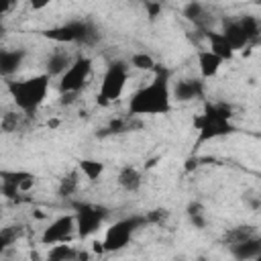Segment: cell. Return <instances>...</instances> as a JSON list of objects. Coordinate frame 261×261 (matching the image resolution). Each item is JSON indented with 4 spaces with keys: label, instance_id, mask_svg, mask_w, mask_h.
Instances as JSON below:
<instances>
[{
    "label": "cell",
    "instance_id": "6da1fadb",
    "mask_svg": "<svg viewBox=\"0 0 261 261\" xmlns=\"http://www.w3.org/2000/svg\"><path fill=\"white\" fill-rule=\"evenodd\" d=\"M155 75L151 84L143 86L130 96L128 114L130 116H157L171 110V88H169V69L163 65L153 67Z\"/></svg>",
    "mask_w": 261,
    "mask_h": 261
},
{
    "label": "cell",
    "instance_id": "7a4b0ae2",
    "mask_svg": "<svg viewBox=\"0 0 261 261\" xmlns=\"http://www.w3.org/2000/svg\"><path fill=\"white\" fill-rule=\"evenodd\" d=\"M230 116H232V108L224 102H206L204 104V112L194 116V128L198 130V139H196V149L212 139L218 137H226L230 133H234V126L230 124Z\"/></svg>",
    "mask_w": 261,
    "mask_h": 261
},
{
    "label": "cell",
    "instance_id": "3957f363",
    "mask_svg": "<svg viewBox=\"0 0 261 261\" xmlns=\"http://www.w3.org/2000/svg\"><path fill=\"white\" fill-rule=\"evenodd\" d=\"M47 92H49V75L47 73L33 75V77L20 80V82H8V94H10L12 102L16 104L18 110H22L29 116H33L37 112V108L47 98Z\"/></svg>",
    "mask_w": 261,
    "mask_h": 261
},
{
    "label": "cell",
    "instance_id": "277c9868",
    "mask_svg": "<svg viewBox=\"0 0 261 261\" xmlns=\"http://www.w3.org/2000/svg\"><path fill=\"white\" fill-rule=\"evenodd\" d=\"M126 80H128V65L124 61H120V59L110 61L106 71H104V77H102V84H100V92L96 96L98 104L100 106H108L110 102H116L124 92Z\"/></svg>",
    "mask_w": 261,
    "mask_h": 261
},
{
    "label": "cell",
    "instance_id": "5b68a950",
    "mask_svg": "<svg viewBox=\"0 0 261 261\" xmlns=\"http://www.w3.org/2000/svg\"><path fill=\"white\" fill-rule=\"evenodd\" d=\"M143 224H147V222H145V216H137V214H135V216H128V218L116 220L110 228H106V234H104V239H102L104 251H106V253H116V251L124 249V247L130 243L135 230L141 228Z\"/></svg>",
    "mask_w": 261,
    "mask_h": 261
},
{
    "label": "cell",
    "instance_id": "8992f818",
    "mask_svg": "<svg viewBox=\"0 0 261 261\" xmlns=\"http://www.w3.org/2000/svg\"><path fill=\"white\" fill-rule=\"evenodd\" d=\"M73 208H75V214H73L75 234L80 239L94 234L102 226L104 218L108 216V210L104 206H96V204H73Z\"/></svg>",
    "mask_w": 261,
    "mask_h": 261
},
{
    "label": "cell",
    "instance_id": "52a82bcc",
    "mask_svg": "<svg viewBox=\"0 0 261 261\" xmlns=\"http://www.w3.org/2000/svg\"><path fill=\"white\" fill-rule=\"evenodd\" d=\"M92 73V59L80 55L71 61V65L59 75V92H80Z\"/></svg>",
    "mask_w": 261,
    "mask_h": 261
},
{
    "label": "cell",
    "instance_id": "ba28073f",
    "mask_svg": "<svg viewBox=\"0 0 261 261\" xmlns=\"http://www.w3.org/2000/svg\"><path fill=\"white\" fill-rule=\"evenodd\" d=\"M90 24H92L90 20H69L61 27L41 31V35L45 39L55 41V43H80V45H84V39H86Z\"/></svg>",
    "mask_w": 261,
    "mask_h": 261
},
{
    "label": "cell",
    "instance_id": "9c48e42d",
    "mask_svg": "<svg viewBox=\"0 0 261 261\" xmlns=\"http://www.w3.org/2000/svg\"><path fill=\"white\" fill-rule=\"evenodd\" d=\"M75 232V218L73 214H63L55 218L41 234L43 245H53V243H67Z\"/></svg>",
    "mask_w": 261,
    "mask_h": 261
},
{
    "label": "cell",
    "instance_id": "30bf717a",
    "mask_svg": "<svg viewBox=\"0 0 261 261\" xmlns=\"http://www.w3.org/2000/svg\"><path fill=\"white\" fill-rule=\"evenodd\" d=\"M202 96H204V82L196 80V77L179 80V82H175V86L171 90V98H175L177 102H192Z\"/></svg>",
    "mask_w": 261,
    "mask_h": 261
},
{
    "label": "cell",
    "instance_id": "8fae6325",
    "mask_svg": "<svg viewBox=\"0 0 261 261\" xmlns=\"http://www.w3.org/2000/svg\"><path fill=\"white\" fill-rule=\"evenodd\" d=\"M228 251L237 261L259 259V255H261V237L253 234V237H249V239H245L237 245H228Z\"/></svg>",
    "mask_w": 261,
    "mask_h": 261
},
{
    "label": "cell",
    "instance_id": "7c38bea8",
    "mask_svg": "<svg viewBox=\"0 0 261 261\" xmlns=\"http://www.w3.org/2000/svg\"><path fill=\"white\" fill-rule=\"evenodd\" d=\"M27 57L24 49H0V75L8 77L16 73Z\"/></svg>",
    "mask_w": 261,
    "mask_h": 261
},
{
    "label": "cell",
    "instance_id": "4fadbf2b",
    "mask_svg": "<svg viewBox=\"0 0 261 261\" xmlns=\"http://www.w3.org/2000/svg\"><path fill=\"white\" fill-rule=\"evenodd\" d=\"M196 59H198V67H200V73H202L204 80L214 77L218 73L220 65H222V59L216 53H212L210 49H200L196 53Z\"/></svg>",
    "mask_w": 261,
    "mask_h": 261
},
{
    "label": "cell",
    "instance_id": "5bb4252c",
    "mask_svg": "<svg viewBox=\"0 0 261 261\" xmlns=\"http://www.w3.org/2000/svg\"><path fill=\"white\" fill-rule=\"evenodd\" d=\"M222 35L226 37V41L230 43V47L237 51V49H243L249 45V39L247 35L243 33L239 20H232V18H224L222 20Z\"/></svg>",
    "mask_w": 261,
    "mask_h": 261
},
{
    "label": "cell",
    "instance_id": "9a60e30c",
    "mask_svg": "<svg viewBox=\"0 0 261 261\" xmlns=\"http://www.w3.org/2000/svg\"><path fill=\"white\" fill-rule=\"evenodd\" d=\"M202 33H204V37H206L208 43H210V51L216 53L222 61H226V59H230V57L234 55V49L230 47V43L226 41V37H224L222 33H216V31H210V29H206V31H202Z\"/></svg>",
    "mask_w": 261,
    "mask_h": 261
},
{
    "label": "cell",
    "instance_id": "2e32d148",
    "mask_svg": "<svg viewBox=\"0 0 261 261\" xmlns=\"http://www.w3.org/2000/svg\"><path fill=\"white\" fill-rule=\"evenodd\" d=\"M71 65V55L67 51H53L49 57H47V63H45V73L49 77L53 75H61L67 67Z\"/></svg>",
    "mask_w": 261,
    "mask_h": 261
},
{
    "label": "cell",
    "instance_id": "e0dca14e",
    "mask_svg": "<svg viewBox=\"0 0 261 261\" xmlns=\"http://www.w3.org/2000/svg\"><path fill=\"white\" fill-rule=\"evenodd\" d=\"M181 14H184V18L186 20H190V22H194L200 31H206L208 29V14H206V10H204V6L198 2V0H192V2H188L186 6H184V10H181Z\"/></svg>",
    "mask_w": 261,
    "mask_h": 261
},
{
    "label": "cell",
    "instance_id": "ac0fdd59",
    "mask_svg": "<svg viewBox=\"0 0 261 261\" xmlns=\"http://www.w3.org/2000/svg\"><path fill=\"white\" fill-rule=\"evenodd\" d=\"M116 179H118V186L122 190H126V192H137L141 188V184H143V177H141L139 169L133 167V165H124L118 171V177Z\"/></svg>",
    "mask_w": 261,
    "mask_h": 261
},
{
    "label": "cell",
    "instance_id": "d6986e66",
    "mask_svg": "<svg viewBox=\"0 0 261 261\" xmlns=\"http://www.w3.org/2000/svg\"><path fill=\"white\" fill-rule=\"evenodd\" d=\"M253 234H257V226H253V224H241V226L228 228L224 232V237H222V243L224 245H237V243H241V241H245V239H249Z\"/></svg>",
    "mask_w": 261,
    "mask_h": 261
},
{
    "label": "cell",
    "instance_id": "ffe728a7",
    "mask_svg": "<svg viewBox=\"0 0 261 261\" xmlns=\"http://www.w3.org/2000/svg\"><path fill=\"white\" fill-rule=\"evenodd\" d=\"M77 169L90 179V181H98L100 175L104 173V163L98 159H80L77 161Z\"/></svg>",
    "mask_w": 261,
    "mask_h": 261
},
{
    "label": "cell",
    "instance_id": "44dd1931",
    "mask_svg": "<svg viewBox=\"0 0 261 261\" xmlns=\"http://www.w3.org/2000/svg\"><path fill=\"white\" fill-rule=\"evenodd\" d=\"M75 257H77V251L71 245H65V243H53V247L47 253L49 261H71Z\"/></svg>",
    "mask_w": 261,
    "mask_h": 261
},
{
    "label": "cell",
    "instance_id": "7402d4cb",
    "mask_svg": "<svg viewBox=\"0 0 261 261\" xmlns=\"http://www.w3.org/2000/svg\"><path fill=\"white\" fill-rule=\"evenodd\" d=\"M77 186H80V169H73V171H69L67 175L61 177L59 188H57V194L63 196V198H67V196H71L77 190Z\"/></svg>",
    "mask_w": 261,
    "mask_h": 261
},
{
    "label": "cell",
    "instance_id": "603a6c76",
    "mask_svg": "<svg viewBox=\"0 0 261 261\" xmlns=\"http://www.w3.org/2000/svg\"><path fill=\"white\" fill-rule=\"evenodd\" d=\"M239 24H241L243 33L247 35L249 43H257L259 33H261V29H259V20H257L255 16H251V14H245V16L239 18Z\"/></svg>",
    "mask_w": 261,
    "mask_h": 261
},
{
    "label": "cell",
    "instance_id": "cb8c5ba5",
    "mask_svg": "<svg viewBox=\"0 0 261 261\" xmlns=\"http://www.w3.org/2000/svg\"><path fill=\"white\" fill-rule=\"evenodd\" d=\"M128 63H130L135 69H141V71H153V67L157 65L155 59H153L149 53H133Z\"/></svg>",
    "mask_w": 261,
    "mask_h": 261
},
{
    "label": "cell",
    "instance_id": "d4e9b609",
    "mask_svg": "<svg viewBox=\"0 0 261 261\" xmlns=\"http://www.w3.org/2000/svg\"><path fill=\"white\" fill-rule=\"evenodd\" d=\"M20 114H16V112H6L4 116H2V120H0V130L2 133H16L18 130V126H20Z\"/></svg>",
    "mask_w": 261,
    "mask_h": 261
},
{
    "label": "cell",
    "instance_id": "484cf974",
    "mask_svg": "<svg viewBox=\"0 0 261 261\" xmlns=\"http://www.w3.org/2000/svg\"><path fill=\"white\" fill-rule=\"evenodd\" d=\"M31 173L29 171H22V169H0V179L2 181H8V184H14V186H20V181L24 177H29ZM20 190V188H18Z\"/></svg>",
    "mask_w": 261,
    "mask_h": 261
},
{
    "label": "cell",
    "instance_id": "4316f807",
    "mask_svg": "<svg viewBox=\"0 0 261 261\" xmlns=\"http://www.w3.org/2000/svg\"><path fill=\"white\" fill-rule=\"evenodd\" d=\"M0 237L8 243V247L10 245H14L20 237H22V226L20 224H10V226H4L2 230H0Z\"/></svg>",
    "mask_w": 261,
    "mask_h": 261
},
{
    "label": "cell",
    "instance_id": "83f0119b",
    "mask_svg": "<svg viewBox=\"0 0 261 261\" xmlns=\"http://www.w3.org/2000/svg\"><path fill=\"white\" fill-rule=\"evenodd\" d=\"M167 216H169V210H167V208H155V210H151V212H147V214H145V222L161 224Z\"/></svg>",
    "mask_w": 261,
    "mask_h": 261
},
{
    "label": "cell",
    "instance_id": "f1b7e54d",
    "mask_svg": "<svg viewBox=\"0 0 261 261\" xmlns=\"http://www.w3.org/2000/svg\"><path fill=\"white\" fill-rule=\"evenodd\" d=\"M0 194L4 196V198H8V200H20V190H18V186H14V184H8V181H0Z\"/></svg>",
    "mask_w": 261,
    "mask_h": 261
},
{
    "label": "cell",
    "instance_id": "f546056e",
    "mask_svg": "<svg viewBox=\"0 0 261 261\" xmlns=\"http://www.w3.org/2000/svg\"><path fill=\"white\" fill-rule=\"evenodd\" d=\"M145 10H147L149 20H155L161 12V2L159 0H145Z\"/></svg>",
    "mask_w": 261,
    "mask_h": 261
},
{
    "label": "cell",
    "instance_id": "4dcf8cb0",
    "mask_svg": "<svg viewBox=\"0 0 261 261\" xmlns=\"http://www.w3.org/2000/svg\"><path fill=\"white\" fill-rule=\"evenodd\" d=\"M243 202H247L253 210H259V206H261V200H259V196H257L255 192H247V194H243Z\"/></svg>",
    "mask_w": 261,
    "mask_h": 261
},
{
    "label": "cell",
    "instance_id": "1f68e13d",
    "mask_svg": "<svg viewBox=\"0 0 261 261\" xmlns=\"http://www.w3.org/2000/svg\"><path fill=\"white\" fill-rule=\"evenodd\" d=\"M186 212H188V216H194V214H204L206 210H204V204L202 202H190L188 206H186Z\"/></svg>",
    "mask_w": 261,
    "mask_h": 261
},
{
    "label": "cell",
    "instance_id": "d6a6232c",
    "mask_svg": "<svg viewBox=\"0 0 261 261\" xmlns=\"http://www.w3.org/2000/svg\"><path fill=\"white\" fill-rule=\"evenodd\" d=\"M188 218H190V222H192L194 228H198V230H204L206 228V216L204 214H194V216H188Z\"/></svg>",
    "mask_w": 261,
    "mask_h": 261
},
{
    "label": "cell",
    "instance_id": "836d02e7",
    "mask_svg": "<svg viewBox=\"0 0 261 261\" xmlns=\"http://www.w3.org/2000/svg\"><path fill=\"white\" fill-rule=\"evenodd\" d=\"M75 98H77V92H61L59 104H61V106H69V104L75 102Z\"/></svg>",
    "mask_w": 261,
    "mask_h": 261
},
{
    "label": "cell",
    "instance_id": "e575fe53",
    "mask_svg": "<svg viewBox=\"0 0 261 261\" xmlns=\"http://www.w3.org/2000/svg\"><path fill=\"white\" fill-rule=\"evenodd\" d=\"M33 186H35V175L31 173L29 177H24V179L20 181V186H18V188H20V192H22V194H27V192H29Z\"/></svg>",
    "mask_w": 261,
    "mask_h": 261
},
{
    "label": "cell",
    "instance_id": "d590c367",
    "mask_svg": "<svg viewBox=\"0 0 261 261\" xmlns=\"http://www.w3.org/2000/svg\"><path fill=\"white\" fill-rule=\"evenodd\" d=\"M51 4V0H29V6L33 8V10H43L45 6H49Z\"/></svg>",
    "mask_w": 261,
    "mask_h": 261
},
{
    "label": "cell",
    "instance_id": "8d00e7d4",
    "mask_svg": "<svg viewBox=\"0 0 261 261\" xmlns=\"http://www.w3.org/2000/svg\"><path fill=\"white\" fill-rule=\"evenodd\" d=\"M16 0H0V16H4L12 6H14Z\"/></svg>",
    "mask_w": 261,
    "mask_h": 261
},
{
    "label": "cell",
    "instance_id": "74e56055",
    "mask_svg": "<svg viewBox=\"0 0 261 261\" xmlns=\"http://www.w3.org/2000/svg\"><path fill=\"white\" fill-rule=\"evenodd\" d=\"M92 251H94L96 255H104V253H106V251H104L102 241H94V243H92Z\"/></svg>",
    "mask_w": 261,
    "mask_h": 261
},
{
    "label": "cell",
    "instance_id": "f35d334b",
    "mask_svg": "<svg viewBox=\"0 0 261 261\" xmlns=\"http://www.w3.org/2000/svg\"><path fill=\"white\" fill-rule=\"evenodd\" d=\"M6 249H8V243H6V241H4L2 237H0V255H2V253H4Z\"/></svg>",
    "mask_w": 261,
    "mask_h": 261
},
{
    "label": "cell",
    "instance_id": "ab89813d",
    "mask_svg": "<svg viewBox=\"0 0 261 261\" xmlns=\"http://www.w3.org/2000/svg\"><path fill=\"white\" fill-rule=\"evenodd\" d=\"M33 216H35V218H39V220H43V218H45L43 210H33Z\"/></svg>",
    "mask_w": 261,
    "mask_h": 261
},
{
    "label": "cell",
    "instance_id": "60d3db41",
    "mask_svg": "<svg viewBox=\"0 0 261 261\" xmlns=\"http://www.w3.org/2000/svg\"><path fill=\"white\" fill-rule=\"evenodd\" d=\"M4 33H6V29H4V24H2V22H0V39H2V37H4Z\"/></svg>",
    "mask_w": 261,
    "mask_h": 261
}]
</instances>
